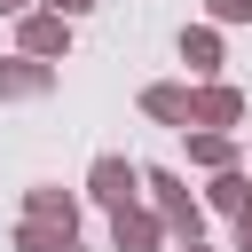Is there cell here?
Returning <instances> with one entry per match:
<instances>
[{"instance_id":"cell-1","label":"cell","mask_w":252,"mask_h":252,"mask_svg":"<svg viewBox=\"0 0 252 252\" xmlns=\"http://www.w3.org/2000/svg\"><path fill=\"white\" fill-rule=\"evenodd\" d=\"M142 189H150V213L165 220V236H181V244H197V236H205V205L181 189V173H173V165H150V173H142Z\"/></svg>"},{"instance_id":"cell-2","label":"cell","mask_w":252,"mask_h":252,"mask_svg":"<svg viewBox=\"0 0 252 252\" xmlns=\"http://www.w3.org/2000/svg\"><path fill=\"white\" fill-rule=\"evenodd\" d=\"M16 47L39 55V63H63V55H71V16H55V8H24V16H16Z\"/></svg>"},{"instance_id":"cell-3","label":"cell","mask_w":252,"mask_h":252,"mask_svg":"<svg viewBox=\"0 0 252 252\" xmlns=\"http://www.w3.org/2000/svg\"><path fill=\"white\" fill-rule=\"evenodd\" d=\"M87 197H94V205H110V213H118V205H134V197H142V165H126L118 150H102V158L87 165Z\"/></svg>"},{"instance_id":"cell-4","label":"cell","mask_w":252,"mask_h":252,"mask_svg":"<svg viewBox=\"0 0 252 252\" xmlns=\"http://www.w3.org/2000/svg\"><path fill=\"white\" fill-rule=\"evenodd\" d=\"M55 87V63H39V55H0V102H39Z\"/></svg>"},{"instance_id":"cell-5","label":"cell","mask_w":252,"mask_h":252,"mask_svg":"<svg viewBox=\"0 0 252 252\" xmlns=\"http://www.w3.org/2000/svg\"><path fill=\"white\" fill-rule=\"evenodd\" d=\"M236 118H244V87H228V79L189 87V126H236Z\"/></svg>"},{"instance_id":"cell-6","label":"cell","mask_w":252,"mask_h":252,"mask_svg":"<svg viewBox=\"0 0 252 252\" xmlns=\"http://www.w3.org/2000/svg\"><path fill=\"white\" fill-rule=\"evenodd\" d=\"M110 244H118V252H158V244H165V220H158L150 205H118V213H110Z\"/></svg>"},{"instance_id":"cell-7","label":"cell","mask_w":252,"mask_h":252,"mask_svg":"<svg viewBox=\"0 0 252 252\" xmlns=\"http://www.w3.org/2000/svg\"><path fill=\"white\" fill-rule=\"evenodd\" d=\"M24 220H39V228H63V236H79V197H71V189H24Z\"/></svg>"},{"instance_id":"cell-8","label":"cell","mask_w":252,"mask_h":252,"mask_svg":"<svg viewBox=\"0 0 252 252\" xmlns=\"http://www.w3.org/2000/svg\"><path fill=\"white\" fill-rule=\"evenodd\" d=\"M181 63H189L197 79H213V71H220V24H189V32H181Z\"/></svg>"},{"instance_id":"cell-9","label":"cell","mask_w":252,"mask_h":252,"mask_svg":"<svg viewBox=\"0 0 252 252\" xmlns=\"http://www.w3.org/2000/svg\"><path fill=\"white\" fill-rule=\"evenodd\" d=\"M181 134H189V126H181ZM189 158H197L205 173H220V165H236V134H228V126H197V134H189Z\"/></svg>"},{"instance_id":"cell-10","label":"cell","mask_w":252,"mask_h":252,"mask_svg":"<svg viewBox=\"0 0 252 252\" xmlns=\"http://www.w3.org/2000/svg\"><path fill=\"white\" fill-rule=\"evenodd\" d=\"M142 110H150L158 126H189V87H173V79H158V87H142Z\"/></svg>"},{"instance_id":"cell-11","label":"cell","mask_w":252,"mask_h":252,"mask_svg":"<svg viewBox=\"0 0 252 252\" xmlns=\"http://www.w3.org/2000/svg\"><path fill=\"white\" fill-rule=\"evenodd\" d=\"M205 205H213V213H244V205H252V173L220 165V173H213V189H205Z\"/></svg>"},{"instance_id":"cell-12","label":"cell","mask_w":252,"mask_h":252,"mask_svg":"<svg viewBox=\"0 0 252 252\" xmlns=\"http://www.w3.org/2000/svg\"><path fill=\"white\" fill-rule=\"evenodd\" d=\"M16 252H79V236H63V228H39V220H16Z\"/></svg>"},{"instance_id":"cell-13","label":"cell","mask_w":252,"mask_h":252,"mask_svg":"<svg viewBox=\"0 0 252 252\" xmlns=\"http://www.w3.org/2000/svg\"><path fill=\"white\" fill-rule=\"evenodd\" d=\"M213 24H252V0H205Z\"/></svg>"},{"instance_id":"cell-14","label":"cell","mask_w":252,"mask_h":252,"mask_svg":"<svg viewBox=\"0 0 252 252\" xmlns=\"http://www.w3.org/2000/svg\"><path fill=\"white\" fill-rule=\"evenodd\" d=\"M228 220H236V252H252V205H244V213H228Z\"/></svg>"},{"instance_id":"cell-15","label":"cell","mask_w":252,"mask_h":252,"mask_svg":"<svg viewBox=\"0 0 252 252\" xmlns=\"http://www.w3.org/2000/svg\"><path fill=\"white\" fill-rule=\"evenodd\" d=\"M47 8H55V16H71V24H79V16H87V8H102V0H47Z\"/></svg>"},{"instance_id":"cell-16","label":"cell","mask_w":252,"mask_h":252,"mask_svg":"<svg viewBox=\"0 0 252 252\" xmlns=\"http://www.w3.org/2000/svg\"><path fill=\"white\" fill-rule=\"evenodd\" d=\"M24 8H32V0H0V16H24Z\"/></svg>"},{"instance_id":"cell-17","label":"cell","mask_w":252,"mask_h":252,"mask_svg":"<svg viewBox=\"0 0 252 252\" xmlns=\"http://www.w3.org/2000/svg\"><path fill=\"white\" fill-rule=\"evenodd\" d=\"M181 252H213V244H181Z\"/></svg>"}]
</instances>
